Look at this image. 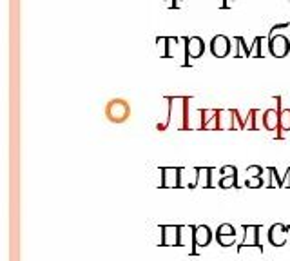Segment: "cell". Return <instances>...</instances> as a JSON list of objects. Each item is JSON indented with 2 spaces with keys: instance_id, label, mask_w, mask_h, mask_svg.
I'll return each instance as SVG.
<instances>
[{
  "instance_id": "12",
  "label": "cell",
  "mask_w": 290,
  "mask_h": 261,
  "mask_svg": "<svg viewBox=\"0 0 290 261\" xmlns=\"http://www.w3.org/2000/svg\"><path fill=\"white\" fill-rule=\"evenodd\" d=\"M196 172V181L191 185V189H196V187H203V189H210L213 184H210V178H213V169L210 167H196L194 169Z\"/></svg>"
},
{
  "instance_id": "15",
  "label": "cell",
  "mask_w": 290,
  "mask_h": 261,
  "mask_svg": "<svg viewBox=\"0 0 290 261\" xmlns=\"http://www.w3.org/2000/svg\"><path fill=\"white\" fill-rule=\"evenodd\" d=\"M290 130V109H281L279 111V133L276 136L283 138V133Z\"/></svg>"
},
{
  "instance_id": "10",
  "label": "cell",
  "mask_w": 290,
  "mask_h": 261,
  "mask_svg": "<svg viewBox=\"0 0 290 261\" xmlns=\"http://www.w3.org/2000/svg\"><path fill=\"white\" fill-rule=\"evenodd\" d=\"M236 109H218V130L236 129Z\"/></svg>"
},
{
  "instance_id": "11",
  "label": "cell",
  "mask_w": 290,
  "mask_h": 261,
  "mask_svg": "<svg viewBox=\"0 0 290 261\" xmlns=\"http://www.w3.org/2000/svg\"><path fill=\"white\" fill-rule=\"evenodd\" d=\"M201 130H218V109H201Z\"/></svg>"
},
{
  "instance_id": "7",
  "label": "cell",
  "mask_w": 290,
  "mask_h": 261,
  "mask_svg": "<svg viewBox=\"0 0 290 261\" xmlns=\"http://www.w3.org/2000/svg\"><path fill=\"white\" fill-rule=\"evenodd\" d=\"M183 169L180 167H162L160 172H162V189H180V172Z\"/></svg>"
},
{
  "instance_id": "8",
  "label": "cell",
  "mask_w": 290,
  "mask_h": 261,
  "mask_svg": "<svg viewBox=\"0 0 290 261\" xmlns=\"http://www.w3.org/2000/svg\"><path fill=\"white\" fill-rule=\"evenodd\" d=\"M288 230L290 227H285L283 223H274L272 227L269 228V241L274 247H285Z\"/></svg>"
},
{
  "instance_id": "25",
  "label": "cell",
  "mask_w": 290,
  "mask_h": 261,
  "mask_svg": "<svg viewBox=\"0 0 290 261\" xmlns=\"http://www.w3.org/2000/svg\"><path fill=\"white\" fill-rule=\"evenodd\" d=\"M230 2H236V0H225V2H223V6H221V8H223V9H227V8H229V6H230Z\"/></svg>"
},
{
  "instance_id": "19",
  "label": "cell",
  "mask_w": 290,
  "mask_h": 261,
  "mask_svg": "<svg viewBox=\"0 0 290 261\" xmlns=\"http://www.w3.org/2000/svg\"><path fill=\"white\" fill-rule=\"evenodd\" d=\"M176 47H178V38H176V37H167V53H165V58L174 57Z\"/></svg>"
},
{
  "instance_id": "3",
  "label": "cell",
  "mask_w": 290,
  "mask_h": 261,
  "mask_svg": "<svg viewBox=\"0 0 290 261\" xmlns=\"http://www.w3.org/2000/svg\"><path fill=\"white\" fill-rule=\"evenodd\" d=\"M243 230H245V234H243L241 243L238 245V252H241L245 247H254V249L263 252V245H261V240H259L261 225H243Z\"/></svg>"
},
{
  "instance_id": "21",
  "label": "cell",
  "mask_w": 290,
  "mask_h": 261,
  "mask_svg": "<svg viewBox=\"0 0 290 261\" xmlns=\"http://www.w3.org/2000/svg\"><path fill=\"white\" fill-rule=\"evenodd\" d=\"M216 234H227V236H236V228H234L230 223H221L220 227H218Z\"/></svg>"
},
{
  "instance_id": "9",
  "label": "cell",
  "mask_w": 290,
  "mask_h": 261,
  "mask_svg": "<svg viewBox=\"0 0 290 261\" xmlns=\"http://www.w3.org/2000/svg\"><path fill=\"white\" fill-rule=\"evenodd\" d=\"M210 53L216 58H225L230 53V40L225 35H216L210 40Z\"/></svg>"
},
{
  "instance_id": "17",
  "label": "cell",
  "mask_w": 290,
  "mask_h": 261,
  "mask_svg": "<svg viewBox=\"0 0 290 261\" xmlns=\"http://www.w3.org/2000/svg\"><path fill=\"white\" fill-rule=\"evenodd\" d=\"M220 189H240V185H238V174L236 176H221Z\"/></svg>"
},
{
  "instance_id": "16",
  "label": "cell",
  "mask_w": 290,
  "mask_h": 261,
  "mask_svg": "<svg viewBox=\"0 0 290 261\" xmlns=\"http://www.w3.org/2000/svg\"><path fill=\"white\" fill-rule=\"evenodd\" d=\"M267 172L270 174V184H269V187L270 189H274V185H278L279 189H283L285 187V178H279L278 176V169L276 167H267Z\"/></svg>"
},
{
  "instance_id": "14",
  "label": "cell",
  "mask_w": 290,
  "mask_h": 261,
  "mask_svg": "<svg viewBox=\"0 0 290 261\" xmlns=\"http://www.w3.org/2000/svg\"><path fill=\"white\" fill-rule=\"evenodd\" d=\"M259 111L257 109H250L249 111V116H247V120L243 118V130H257L259 129V123H257V120H259Z\"/></svg>"
},
{
  "instance_id": "2",
  "label": "cell",
  "mask_w": 290,
  "mask_h": 261,
  "mask_svg": "<svg viewBox=\"0 0 290 261\" xmlns=\"http://www.w3.org/2000/svg\"><path fill=\"white\" fill-rule=\"evenodd\" d=\"M192 230V250L191 254L196 256L200 252V249L208 247V243L213 241V230L207 225H191Z\"/></svg>"
},
{
  "instance_id": "6",
  "label": "cell",
  "mask_w": 290,
  "mask_h": 261,
  "mask_svg": "<svg viewBox=\"0 0 290 261\" xmlns=\"http://www.w3.org/2000/svg\"><path fill=\"white\" fill-rule=\"evenodd\" d=\"M269 51L272 57L285 58L290 51V42L285 35H272L269 37Z\"/></svg>"
},
{
  "instance_id": "27",
  "label": "cell",
  "mask_w": 290,
  "mask_h": 261,
  "mask_svg": "<svg viewBox=\"0 0 290 261\" xmlns=\"http://www.w3.org/2000/svg\"><path fill=\"white\" fill-rule=\"evenodd\" d=\"M165 2H169V0H165Z\"/></svg>"
},
{
  "instance_id": "22",
  "label": "cell",
  "mask_w": 290,
  "mask_h": 261,
  "mask_svg": "<svg viewBox=\"0 0 290 261\" xmlns=\"http://www.w3.org/2000/svg\"><path fill=\"white\" fill-rule=\"evenodd\" d=\"M156 47H162V57L165 58V53H167V37H158L156 38Z\"/></svg>"
},
{
  "instance_id": "20",
  "label": "cell",
  "mask_w": 290,
  "mask_h": 261,
  "mask_svg": "<svg viewBox=\"0 0 290 261\" xmlns=\"http://www.w3.org/2000/svg\"><path fill=\"white\" fill-rule=\"evenodd\" d=\"M216 240L221 247H232L234 241H236V236H227V234H216Z\"/></svg>"
},
{
  "instance_id": "23",
  "label": "cell",
  "mask_w": 290,
  "mask_h": 261,
  "mask_svg": "<svg viewBox=\"0 0 290 261\" xmlns=\"http://www.w3.org/2000/svg\"><path fill=\"white\" fill-rule=\"evenodd\" d=\"M263 171H265V169H263L261 165H250V167H247V174L249 176H261Z\"/></svg>"
},
{
  "instance_id": "13",
  "label": "cell",
  "mask_w": 290,
  "mask_h": 261,
  "mask_svg": "<svg viewBox=\"0 0 290 261\" xmlns=\"http://www.w3.org/2000/svg\"><path fill=\"white\" fill-rule=\"evenodd\" d=\"M261 123L267 130H278L279 133V111L267 109L261 116Z\"/></svg>"
},
{
  "instance_id": "26",
  "label": "cell",
  "mask_w": 290,
  "mask_h": 261,
  "mask_svg": "<svg viewBox=\"0 0 290 261\" xmlns=\"http://www.w3.org/2000/svg\"><path fill=\"white\" fill-rule=\"evenodd\" d=\"M178 2H183V0H178Z\"/></svg>"
},
{
  "instance_id": "18",
  "label": "cell",
  "mask_w": 290,
  "mask_h": 261,
  "mask_svg": "<svg viewBox=\"0 0 290 261\" xmlns=\"http://www.w3.org/2000/svg\"><path fill=\"white\" fill-rule=\"evenodd\" d=\"M261 185H263L261 176H247V179H245L247 189H261Z\"/></svg>"
},
{
  "instance_id": "4",
  "label": "cell",
  "mask_w": 290,
  "mask_h": 261,
  "mask_svg": "<svg viewBox=\"0 0 290 261\" xmlns=\"http://www.w3.org/2000/svg\"><path fill=\"white\" fill-rule=\"evenodd\" d=\"M181 225H160V230H162V241L160 245L162 247H181Z\"/></svg>"
},
{
  "instance_id": "5",
  "label": "cell",
  "mask_w": 290,
  "mask_h": 261,
  "mask_svg": "<svg viewBox=\"0 0 290 261\" xmlns=\"http://www.w3.org/2000/svg\"><path fill=\"white\" fill-rule=\"evenodd\" d=\"M183 42H185V58H187L185 65H189V58H191V60H198L200 57H203V53H205L203 38H200V37H191V38L185 37Z\"/></svg>"
},
{
  "instance_id": "1",
  "label": "cell",
  "mask_w": 290,
  "mask_h": 261,
  "mask_svg": "<svg viewBox=\"0 0 290 261\" xmlns=\"http://www.w3.org/2000/svg\"><path fill=\"white\" fill-rule=\"evenodd\" d=\"M103 113L111 123H123L131 118V106L123 98H113L106 103Z\"/></svg>"
},
{
  "instance_id": "24",
  "label": "cell",
  "mask_w": 290,
  "mask_h": 261,
  "mask_svg": "<svg viewBox=\"0 0 290 261\" xmlns=\"http://www.w3.org/2000/svg\"><path fill=\"white\" fill-rule=\"evenodd\" d=\"M220 172H221V176H236L238 174V171H236L234 165H223Z\"/></svg>"
}]
</instances>
